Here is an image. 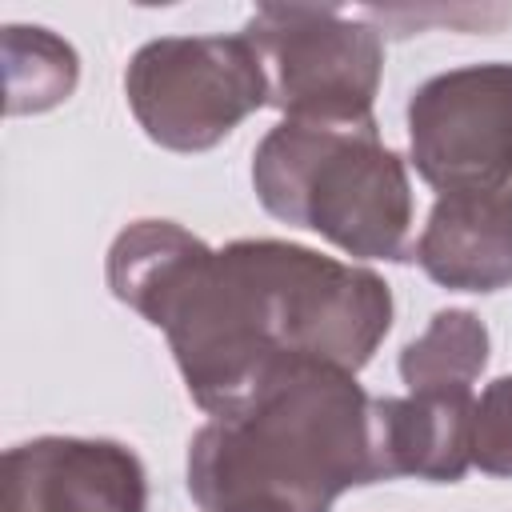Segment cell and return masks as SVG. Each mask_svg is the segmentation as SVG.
<instances>
[{
    "mask_svg": "<svg viewBox=\"0 0 512 512\" xmlns=\"http://www.w3.org/2000/svg\"><path fill=\"white\" fill-rule=\"evenodd\" d=\"M108 288L168 336L188 396L212 416L292 364L360 372L392 328V292L368 268L288 240L208 248L172 220L116 236Z\"/></svg>",
    "mask_w": 512,
    "mask_h": 512,
    "instance_id": "obj_1",
    "label": "cell"
},
{
    "mask_svg": "<svg viewBox=\"0 0 512 512\" xmlns=\"http://www.w3.org/2000/svg\"><path fill=\"white\" fill-rule=\"evenodd\" d=\"M4 72H8V112H44L72 96L80 60L68 40L48 28L8 24L4 28Z\"/></svg>",
    "mask_w": 512,
    "mask_h": 512,
    "instance_id": "obj_11",
    "label": "cell"
},
{
    "mask_svg": "<svg viewBox=\"0 0 512 512\" xmlns=\"http://www.w3.org/2000/svg\"><path fill=\"white\" fill-rule=\"evenodd\" d=\"M408 144L440 196L512 184V64H464L424 80L408 100Z\"/></svg>",
    "mask_w": 512,
    "mask_h": 512,
    "instance_id": "obj_6",
    "label": "cell"
},
{
    "mask_svg": "<svg viewBox=\"0 0 512 512\" xmlns=\"http://www.w3.org/2000/svg\"><path fill=\"white\" fill-rule=\"evenodd\" d=\"M412 256L436 284L456 292H496L512 284V184L440 196Z\"/></svg>",
    "mask_w": 512,
    "mask_h": 512,
    "instance_id": "obj_8",
    "label": "cell"
},
{
    "mask_svg": "<svg viewBox=\"0 0 512 512\" xmlns=\"http://www.w3.org/2000/svg\"><path fill=\"white\" fill-rule=\"evenodd\" d=\"M472 392L372 396V428L384 480L416 476L452 484L472 464Z\"/></svg>",
    "mask_w": 512,
    "mask_h": 512,
    "instance_id": "obj_9",
    "label": "cell"
},
{
    "mask_svg": "<svg viewBox=\"0 0 512 512\" xmlns=\"http://www.w3.org/2000/svg\"><path fill=\"white\" fill-rule=\"evenodd\" d=\"M472 464L488 476H512V376L492 380L476 404Z\"/></svg>",
    "mask_w": 512,
    "mask_h": 512,
    "instance_id": "obj_12",
    "label": "cell"
},
{
    "mask_svg": "<svg viewBox=\"0 0 512 512\" xmlns=\"http://www.w3.org/2000/svg\"><path fill=\"white\" fill-rule=\"evenodd\" d=\"M244 36L260 52L268 104L284 120L376 128L372 100L384 72V40L368 16L316 4H260Z\"/></svg>",
    "mask_w": 512,
    "mask_h": 512,
    "instance_id": "obj_4",
    "label": "cell"
},
{
    "mask_svg": "<svg viewBox=\"0 0 512 512\" xmlns=\"http://www.w3.org/2000/svg\"><path fill=\"white\" fill-rule=\"evenodd\" d=\"M0 512H148V476L116 440L40 436L4 452Z\"/></svg>",
    "mask_w": 512,
    "mask_h": 512,
    "instance_id": "obj_7",
    "label": "cell"
},
{
    "mask_svg": "<svg viewBox=\"0 0 512 512\" xmlns=\"http://www.w3.org/2000/svg\"><path fill=\"white\" fill-rule=\"evenodd\" d=\"M124 92L148 140L172 152H204L268 104V76L244 32L160 36L132 56Z\"/></svg>",
    "mask_w": 512,
    "mask_h": 512,
    "instance_id": "obj_5",
    "label": "cell"
},
{
    "mask_svg": "<svg viewBox=\"0 0 512 512\" xmlns=\"http://www.w3.org/2000/svg\"><path fill=\"white\" fill-rule=\"evenodd\" d=\"M384 480L372 396L356 372L292 364L240 408L212 416L188 448L200 512H328L356 484Z\"/></svg>",
    "mask_w": 512,
    "mask_h": 512,
    "instance_id": "obj_2",
    "label": "cell"
},
{
    "mask_svg": "<svg viewBox=\"0 0 512 512\" xmlns=\"http://www.w3.org/2000/svg\"><path fill=\"white\" fill-rule=\"evenodd\" d=\"M260 204L320 232L348 256L412 260V188L404 160L376 128L280 120L252 156Z\"/></svg>",
    "mask_w": 512,
    "mask_h": 512,
    "instance_id": "obj_3",
    "label": "cell"
},
{
    "mask_svg": "<svg viewBox=\"0 0 512 512\" xmlns=\"http://www.w3.org/2000/svg\"><path fill=\"white\" fill-rule=\"evenodd\" d=\"M484 364L488 328L464 308L436 312L428 328L400 352V376L408 392H472Z\"/></svg>",
    "mask_w": 512,
    "mask_h": 512,
    "instance_id": "obj_10",
    "label": "cell"
}]
</instances>
